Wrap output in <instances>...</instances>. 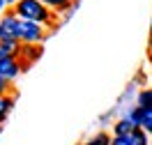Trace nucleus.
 I'll return each mask as SVG.
<instances>
[{
  "mask_svg": "<svg viewBox=\"0 0 152 145\" xmlns=\"http://www.w3.org/2000/svg\"><path fill=\"white\" fill-rule=\"evenodd\" d=\"M12 12L23 21H32V23H39L44 28H53V30L58 28V14H53L42 0H21Z\"/></svg>",
  "mask_w": 152,
  "mask_h": 145,
  "instance_id": "1",
  "label": "nucleus"
},
{
  "mask_svg": "<svg viewBox=\"0 0 152 145\" xmlns=\"http://www.w3.org/2000/svg\"><path fill=\"white\" fill-rule=\"evenodd\" d=\"M48 39V32L44 26L32 23V21L19 19V42L21 44H30V46H42Z\"/></svg>",
  "mask_w": 152,
  "mask_h": 145,
  "instance_id": "2",
  "label": "nucleus"
},
{
  "mask_svg": "<svg viewBox=\"0 0 152 145\" xmlns=\"http://www.w3.org/2000/svg\"><path fill=\"white\" fill-rule=\"evenodd\" d=\"M0 42H19V16L14 12L0 16Z\"/></svg>",
  "mask_w": 152,
  "mask_h": 145,
  "instance_id": "3",
  "label": "nucleus"
},
{
  "mask_svg": "<svg viewBox=\"0 0 152 145\" xmlns=\"http://www.w3.org/2000/svg\"><path fill=\"white\" fill-rule=\"evenodd\" d=\"M21 71H23V65H21L19 58H5V60H0V76L5 78L7 83L16 81V78L21 76Z\"/></svg>",
  "mask_w": 152,
  "mask_h": 145,
  "instance_id": "4",
  "label": "nucleus"
},
{
  "mask_svg": "<svg viewBox=\"0 0 152 145\" xmlns=\"http://www.w3.org/2000/svg\"><path fill=\"white\" fill-rule=\"evenodd\" d=\"M42 53H44V48L42 46H30V44H21V51H19V60L23 69H28L32 62H37L42 58Z\"/></svg>",
  "mask_w": 152,
  "mask_h": 145,
  "instance_id": "5",
  "label": "nucleus"
},
{
  "mask_svg": "<svg viewBox=\"0 0 152 145\" xmlns=\"http://www.w3.org/2000/svg\"><path fill=\"white\" fill-rule=\"evenodd\" d=\"M14 104H16V97L12 95V92L10 95H0V125L7 122V117H10Z\"/></svg>",
  "mask_w": 152,
  "mask_h": 145,
  "instance_id": "6",
  "label": "nucleus"
},
{
  "mask_svg": "<svg viewBox=\"0 0 152 145\" xmlns=\"http://www.w3.org/2000/svg\"><path fill=\"white\" fill-rule=\"evenodd\" d=\"M42 2H44L53 14H62V16L67 14V9L74 7V0H42Z\"/></svg>",
  "mask_w": 152,
  "mask_h": 145,
  "instance_id": "7",
  "label": "nucleus"
},
{
  "mask_svg": "<svg viewBox=\"0 0 152 145\" xmlns=\"http://www.w3.org/2000/svg\"><path fill=\"white\" fill-rule=\"evenodd\" d=\"M134 122L129 120V117L124 115V117H120V120H115V125H113V136H129V134H134Z\"/></svg>",
  "mask_w": 152,
  "mask_h": 145,
  "instance_id": "8",
  "label": "nucleus"
},
{
  "mask_svg": "<svg viewBox=\"0 0 152 145\" xmlns=\"http://www.w3.org/2000/svg\"><path fill=\"white\" fill-rule=\"evenodd\" d=\"M21 42H0V60L5 58H19Z\"/></svg>",
  "mask_w": 152,
  "mask_h": 145,
  "instance_id": "9",
  "label": "nucleus"
},
{
  "mask_svg": "<svg viewBox=\"0 0 152 145\" xmlns=\"http://www.w3.org/2000/svg\"><path fill=\"white\" fill-rule=\"evenodd\" d=\"M136 106L141 108H152V87H143L136 95Z\"/></svg>",
  "mask_w": 152,
  "mask_h": 145,
  "instance_id": "10",
  "label": "nucleus"
},
{
  "mask_svg": "<svg viewBox=\"0 0 152 145\" xmlns=\"http://www.w3.org/2000/svg\"><path fill=\"white\" fill-rule=\"evenodd\" d=\"M127 117L134 122L136 129H141V125H143V108L141 106H132L129 111H127Z\"/></svg>",
  "mask_w": 152,
  "mask_h": 145,
  "instance_id": "11",
  "label": "nucleus"
},
{
  "mask_svg": "<svg viewBox=\"0 0 152 145\" xmlns=\"http://www.w3.org/2000/svg\"><path fill=\"white\" fill-rule=\"evenodd\" d=\"M141 129L152 138V108H143V125Z\"/></svg>",
  "mask_w": 152,
  "mask_h": 145,
  "instance_id": "12",
  "label": "nucleus"
},
{
  "mask_svg": "<svg viewBox=\"0 0 152 145\" xmlns=\"http://www.w3.org/2000/svg\"><path fill=\"white\" fill-rule=\"evenodd\" d=\"M132 138H134V145H150V136L145 134L143 129H134Z\"/></svg>",
  "mask_w": 152,
  "mask_h": 145,
  "instance_id": "13",
  "label": "nucleus"
},
{
  "mask_svg": "<svg viewBox=\"0 0 152 145\" xmlns=\"http://www.w3.org/2000/svg\"><path fill=\"white\" fill-rule=\"evenodd\" d=\"M111 145H134L132 134L129 136H111Z\"/></svg>",
  "mask_w": 152,
  "mask_h": 145,
  "instance_id": "14",
  "label": "nucleus"
},
{
  "mask_svg": "<svg viewBox=\"0 0 152 145\" xmlns=\"http://www.w3.org/2000/svg\"><path fill=\"white\" fill-rule=\"evenodd\" d=\"M12 92V83H7L5 78L0 76V95H10Z\"/></svg>",
  "mask_w": 152,
  "mask_h": 145,
  "instance_id": "15",
  "label": "nucleus"
},
{
  "mask_svg": "<svg viewBox=\"0 0 152 145\" xmlns=\"http://www.w3.org/2000/svg\"><path fill=\"white\" fill-rule=\"evenodd\" d=\"M19 2H21V0H5V5H7V7H12V9H14Z\"/></svg>",
  "mask_w": 152,
  "mask_h": 145,
  "instance_id": "16",
  "label": "nucleus"
},
{
  "mask_svg": "<svg viewBox=\"0 0 152 145\" xmlns=\"http://www.w3.org/2000/svg\"><path fill=\"white\" fill-rule=\"evenodd\" d=\"M148 60H150V67H152V48L148 51Z\"/></svg>",
  "mask_w": 152,
  "mask_h": 145,
  "instance_id": "17",
  "label": "nucleus"
},
{
  "mask_svg": "<svg viewBox=\"0 0 152 145\" xmlns=\"http://www.w3.org/2000/svg\"><path fill=\"white\" fill-rule=\"evenodd\" d=\"M5 7H7V5H5V0H0V12L5 9Z\"/></svg>",
  "mask_w": 152,
  "mask_h": 145,
  "instance_id": "18",
  "label": "nucleus"
},
{
  "mask_svg": "<svg viewBox=\"0 0 152 145\" xmlns=\"http://www.w3.org/2000/svg\"><path fill=\"white\" fill-rule=\"evenodd\" d=\"M76 145H90V143H88V141H86V143H76Z\"/></svg>",
  "mask_w": 152,
  "mask_h": 145,
  "instance_id": "19",
  "label": "nucleus"
},
{
  "mask_svg": "<svg viewBox=\"0 0 152 145\" xmlns=\"http://www.w3.org/2000/svg\"><path fill=\"white\" fill-rule=\"evenodd\" d=\"M150 32H152V19H150Z\"/></svg>",
  "mask_w": 152,
  "mask_h": 145,
  "instance_id": "20",
  "label": "nucleus"
},
{
  "mask_svg": "<svg viewBox=\"0 0 152 145\" xmlns=\"http://www.w3.org/2000/svg\"><path fill=\"white\" fill-rule=\"evenodd\" d=\"M150 46H152V37H150Z\"/></svg>",
  "mask_w": 152,
  "mask_h": 145,
  "instance_id": "21",
  "label": "nucleus"
},
{
  "mask_svg": "<svg viewBox=\"0 0 152 145\" xmlns=\"http://www.w3.org/2000/svg\"><path fill=\"white\" fill-rule=\"evenodd\" d=\"M0 131H2V125H0Z\"/></svg>",
  "mask_w": 152,
  "mask_h": 145,
  "instance_id": "22",
  "label": "nucleus"
},
{
  "mask_svg": "<svg viewBox=\"0 0 152 145\" xmlns=\"http://www.w3.org/2000/svg\"><path fill=\"white\" fill-rule=\"evenodd\" d=\"M150 145H152V138H150Z\"/></svg>",
  "mask_w": 152,
  "mask_h": 145,
  "instance_id": "23",
  "label": "nucleus"
},
{
  "mask_svg": "<svg viewBox=\"0 0 152 145\" xmlns=\"http://www.w3.org/2000/svg\"><path fill=\"white\" fill-rule=\"evenodd\" d=\"M150 48H152V46H150Z\"/></svg>",
  "mask_w": 152,
  "mask_h": 145,
  "instance_id": "24",
  "label": "nucleus"
}]
</instances>
